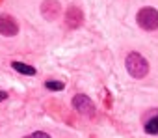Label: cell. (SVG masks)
Masks as SVG:
<instances>
[{
  "label": "cell",
  "instance_id": "1",
  "mask_svg": "<svg viewBox=\"0 0 158 138\" xmlns=\"http://www.w3.org/2000/svg\"><path fill=\"white\" fill-rule=\"evenodd\" d=\"M125 65H127V71L132 79H143L149 73V62L136 50L128 52L125 58Z\"/></svg>",
  "mask_w": 158,
  "mask_h": 138
},
{
  "label": "cell",
  "instance_id": "2",
  "mask_svg": "<svg viewBox=\"0 0 158 138\" xmlns=\"http://www.w3.org/2000/svg\"><path fill=\"white\" fill-rule=\"evenodd\" d=\"M136 23L141 30L152 32L158 30V10L152 6H145L136 13Z\"/></svg>",
  "mask_w": 158,
  "mask_h": 138
},
{
  "label": "cell",
  "instance_id": "3",
  "mask_svg": "<svg viewBox=\"0 0 158 138\" xmlns=\"http://www.w3.org/2000/svg\"><path fill=\"white\" fill-rule=\"evenodd\" d=\"M73 108L78 112V114H82L86 118H95L97 110H95V103L86 95V93H76L73 97Z\"/></svg>",
  "mask_w": 158,
  "mask_h": 138
},
{
  "label": "cell",
  "instance_id": "4",
  "mask_svg": "<svg viewBox=\"0 0 158 138\" xmlns=\"http://www.w3.org/2000/svg\"><path fill=\"white\" fill-rule=\"evenodd\" d=\"M141 125H143V131L151 136H158V106L156 108H151L143 114L141 118Z\"/></svg>",
  "mask_w": 158,
  "mask_h": 138
},
{
  "label": "cell",
  "instance_id": "5",
  "mask_svg": "<svg viewBox=\"0 0 158 138\" xmlns=\"http://www.w3.org/2000/svg\"><path fill=\"white\" fill-rule=\"evenodd\" d=\"M82 23H84V11L78 6H69L65 10V24H67V28H71V30L80 28Z\"/></svg>",
  "mask_w": 158,
  "mask_h": 138
},
{
  "label": "cell",
  "instance_id": "6",
  "mask_svg": "<svg viewBox=\"0 0 158 138\" xmlns=\"http://www.w3.org/2000/svg\"><path fill=\"white\" fill-rule=\"evenodd\" d=\"M19 34V24L11 15L6 13H0V36H6V37H13Z\"/></svg>",
  "mask_w": 158,
  "mask_h": 138
},
{
  "label": "cell",
  "instance_id": "7",
  "mask_svg": "<svg viewBox=\"0 0 158 138\" xmlns=\"http://www.w3.org/2000/svg\"><path fill=\"white\" fill-rule=\"evenodd\" d=\"M39 10H41V15L45 21H56L61 13V6L58 0H43Z\"/></svg>",
  "mask_w": 158,
  "mask_h": 138
},
{
  "label": "cell",
  "instance_id": "8",
  "mask_svg": "<svg viewBox=\"0 0 158 138\" xmlns=\"http://www.w3.org/2000/svg\"><path fill=\"white\" fill-rule=\"evenodd\" d=\"M11 67L15 69L17 73H21V75H28V77H34V75L37 73V69H35V67H32V65H28V63H23V62H11Z\"/></svg>",
  "mask_w": 158,
  "mask_h": 138
},
{
  "label": "cell",
  "instance_id": "9",
  "mask_svg": "<svg viewBox=\"0 0 158 138\" xmlns=\"http://www.w3.org/2000/svg\"><path fill=\"white\" fill-rule=\"evenodd\" d=\"M45 88L50 90V92H61V90L65 88V84L60 82V80H47V82H45Z\"/></svg>",
  "mask_w": 158,
  "mask_h": 138
},
{
  "label": "cell",
  "instance_id": "10",
  "mask_svg": "<svg viewBox=\"0 0 158 138\" xmlns=\"http://www.w3.org/2000/svg\"><path fill=\"white\" fill-rule=\"evenodd\" d=\"M26 138H50V134H47V132H43V131H35V132L28 134Z\"/></svg>",
  "mask_w": 158,
  "mask_h": 138
},
{
  "label": "cell",
  "instance_id": "11",
  "mask_svg": "<svg viewBox=\"0 0 158 138\" xmlns=\"http://www.w3.org/2000/svg\"><path fill=\"white\" fill-rule=\"evenodd\" d=\"M6 99H8V93L0 90V103H2V101H6Z\"/></svg>",
  "mask_w": 158,
  "mask_h": 138
}]
</instances>
